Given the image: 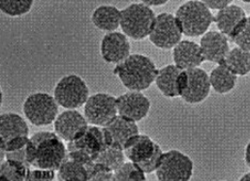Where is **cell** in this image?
Wrapping results in <instances>:
<instances>
[{"label": "cell", "mask_w": 250, "mask_h": 181, "mask_svg": "<svg viewBox=\"0 0 250 181\" xmlns=\"http://www.w3.org/2000/svg\"><path fill=\"white\" fill-rule=\"evenodd\" d=\"M222 63L237 76H247L250 73V52L233 48Z\"/></svg>", "instance_id": "24"}, {"label": "cell", "mask_w": 250, "mask_h": 181, "mask_svg": "<svg viewBox=\"0 0 250 181\" xmlns=\"http://www.w3.org/2000/svg\"><path fill=\"white\" fill-rule=\"evenodd\" d=\"M83 116L90 125L106 127L119 116L117 98L108 93L89 96L83 106Z\"/></svg>", "instance_id": "10"}, {"label": "cell", "mask_w": 250, "mask_h": 181, "mask_svg": "<svg viewBox=\"0 0 250 181\" xmlns=\"http://www.w3.org/2000/svg\"><path fill=\"white\" fill-rule=\"evenodd\" d=\"M108 146L104 127L90 124L82 136L67 143L68 151H83L91 156L94 160Z\"/></svg>", "instance_id": "11"}, {"label": "cell", "mask_w": 250, "mask_h": 181, "mask_svg": "<svg viewBox=\"0 0 250 181\" xmlns=\"http://www.w3.org/2000/svg\"><path fill=\"white\" fill-rule=\"evenodd\" d=\"M212 89L218 94H227L237 85L238 76L223 63L217 64L209 75Z\"/></svg>", "instance_id": "23"}, {"label": "cell", "mask_w": 250, "mask_h": 181, "mask_svg": "<svg viewBox=\"0 0 250 181\" xmlns=\"http://www.w3.org/2000/svg\"><path fill=\"white\" fill-rule=\"evenodd\" d=\"M119 115L131 121L145 120L151 107L150 100L142 91H132L125 93L117 98Z\"/></svg>", "instance_id": "12"}, {"label": "cell", "mask_w": 250, "mask_h": 181, "mask_svg": "<svg viewBox=\"0 0 250 181\" xmlns=\"http://www.w3.org/2000/svg\"><path fill=\"white\" fill-rule=\"evenodd\" d=\"M173 60L183 70L197 68L205 61L200 45L189 40H182L173 49Z\"/></svg>", "instance_id": "18"}, {"label": "cell", "mask_w": 250, "mask_h": 181, "mask_svg": "<svg viewBox=\"0 0 250 181\" xmlns=\"http://www.w3.org/2000/svg\"><path fill=\"white\" fill-rule=\"evenodd\" d=\"M131 45L125 33L114 31L108 32L100 44L102 59L107 63L119 64L126 60L131 54Z\"/></svg>", "instance_id": "15"}, {"label": "cell", "mask_w": 250, "mask_h": 181, "mask_svg": "<svg viewBox=\"0 0 250 181\" xmlns=\"http://www.w3.org/2000/svg\"><path fill=\"white\" fill-rule=\"evenodd\" d=\"M28 141H29L28 136H22V137H18L13 140H10L6 142H0L1 151L6 153V152H13V151L22 149L27 145Z\"/></svg>", "instance_id": "31"}, {"label": "cell", "mask_w": 250, "mask_h": 181, "mask_svg": "<svg viewBox=\"0 0 250 181\" xmlns=\"http://www.w3.org/2000/svg\"><path fill=\"white\" fill-rule=\"evenodd\" d=\"M146 174H145L136 164L128 160V162H125L118 170L114 172V181H146Z\"/></svg>", "instance_id": "29"}, {"label": "cell", "mask_w": 250, "mask_h": 181, "mask_svg": "<svg viewBox=\"0 0 250 181\" xmlns=\"http://www.w3.org/2000/svg\"><path fill=\"white\" fill-rule=\"evenodd\" d=\"M210 10H221L232 4L233 0H201Z\"/></svg>", "instance_id": "34"}, {"label": "cell", "mask_w": 250, "mask_h": 181, "mask_svg": "<svg viewBox=\"0 0 250 181\" xmlns=\"http://www.w3.org/2000/svg\"><path fill=\"white\" fill-rule=\"evenodd\" d=\"M183 69L175 64L162 67L157 74L155 83L163 96L167 98L180 97L179 77Z\"/></svg>", "instance_id": "19"}, {"label": "cell", "mask_w": 250, "mask_h": 181, "mask_svg": "<svg viewBox=\"0 0 250 181\" xmlns=\"http://www.w3.org/2000/svg\"><path fill=\"white\" fill-rule=\"evenodd\" d=\"M59 107L54 96L46 92H36L26 97L22 105V112L31 124L43 127L49 126L57 120Z\"/></svg>", "instance_id": "6"}, {"label": "cell", "mask_w": 250, "mask_h": 181, "mask_svg": "<svg viewBox=\"0 0 250 181\" xmlns=\"http://www.w3.org/2000/svg\"><path fill=\"white\" fill-rule=\"evenodd\" d=\"M67 156V145L56 132H38L29 138L26 158L31 168L58 171Z\"/></svg>", "instance_id": "1"}, {"label": "cell", "mask_w": 250, "mask_h": 181, "mask_svg": "<svg viewBox=\"0 0 250 181\" xmlns=\"http://www.w3.org/2000/svg\"><path fill=\"white\" fill-rule=\"evenodd\" d=\"M108 145L116 148H125L126 142L134 136L140 134L136 121L118 116L111 123L104 127Z\"/></svg>", "instance_id": "17"}, {"label": "cell", "mask_w": 250, "mask_h": 181, "mask_svg": "<svg viewBox=\"0 0 250 181\" xmlns=\"http://www.w3.org/2000/svg\"><path fill=\"white\" fill-rule=\"evenodd\" d=\"M121 28L128 38L141 41L149 36L156 15L150 6L132 3L121 11Z\"/></svg>", "instance_id": "4"}, {"label": "cell", "mask_w": 250, "mask_h": 181, "mask_svg": "<svg viewBox=\"0 0 250 181\" xmlns=\"http://www.w3.org/2000/svg\"><path fill=\"white\" fill-rule=\"evenodd\" d=\"M121 11L116 6L101 5L93 11L91 21L99 30L114 32L121 26Z\"/></svg>", "instance_id": "21"}, {"label": "cell", "mask_w": 250, "mask_h": 181, "mask_svg": "<svg viewBox=\"0 0 250 181\" xmlns=\"http://www.w3.org/2000/svg\"><path fill=\"white\" fill-rule=\"evenodd\" d=\"M193 168V161L187 154L169 150L163 153L155 175L160 181H188L192 178Z\"/></svg>", "instance_id": "9"}, {"label": "cell", "mask_w": 250, "mask_h": 181, "mask_svg": "<svg viewBox=\"0 0 250 181\" xmlns=\"http://www.w3.org/2000/svg\"><path fill=\"white\" fill-rule=\"evenodd\" d=\"M125 157L136 164L145 174L154 173L161 161V146L146 135L138 134L125 144Z\"/></svg>", "instance_id": "3"}, {"label": "cell", "mask_w": 250, "mask_h": 181, "mask_svg": "<svg viewBox=\"0 0 250 181\" xmlns=\"http://www.w3.org/2000/svg\"><path fill=\"white\" fill-rule=\"evenodd\" d=\"M247 17L248 16L242 7L231 4L217 12L214 16V22L218 30L229 38L234 28Z\"/></svg>", "instance_id": "22"}, {"label": "cell", "mask_w": 250, "mask_h": 181, "mask_svg": "<svg viewBox=\"0 0 250 181\" xmlns=\"http://www.w3.org/2000/svg\"><path fill=\"white\" fill-rule=\"evenodd\" d=\"M175 16L188 37L203 36L214 22L210 9L199 0H188L179 7Z\"/></svg>", "instance_id": "5"}, {"label": "cell", "mask_w": 250, "mask_h": 181, "mask_svg": "<svg viewBox=\"0 0 250 181\" xmlns=\"http://www.w3.org/2000/svg\"><path fill=\"white\" fill-rule=\"evenodd\" d=\"M249 22H250V17H249Z\"/></svg>", "instance_id": "39"}, {"label": "cell", "mask_w": 250, "mask_h": 181, "mask_svg": "<svg viewBox=\"0 0 250 181\" xmlns=\"http://www.w3.org/2000/svg\"><path fill=\"white\" fill-rule=\"evenodd\" d=\"M30 169L31 166L28 163L5 159V161L1 163L0 177L2 181H27Z\"/></svg>", "instance_id": "25"}, {"label": "cell", "mask_w": 250, "mask_h": 181, "mask_svg": "<svg viewBox=\"0 0 250 181\" xmlns=\"http://www.w3.org/2000/svg\"><path fill=\"white\" fill-rule=\"evenodd\" d=\"M34 0H0V10L10 17H21L30 12Z\"/></svg>", "instance_id": "28"}, {"label": "cell", "mask_w": 250, "mask_h": 181, "mask_svg": "<svg viewBox=\"0 0 250 181\" xmlns=\"http://www.w3.org/2000/svg\"><path fill=\"white\" fill-rule=\"evenodd\" d=\"M88 181H114V172L94 161L87 169Z\"/></svg>", "instance_id": "30"}, {"label": "cell", "mask_w": 250, "mask_h": 181, "mask_svg": "<svg viewBox=\"0 0 250 181\" xmlns=\"http://www.w3.org/2000/svg\"><path fill=\"white\" fill-rule=\"evenodd\" d=\"M200 47L205 61L220 64L230 52L229 38L220 31H208L201 40Z\"/></svg>", "instance_id": "16"}, {"label": "cell", "mask_w": 250, "mask_h": 181, "mask_svg": "<svg viewBox=\"0 0 250 181\" xmlns=\"http://www.w3.org/2000/svg\"><path fill=\"white\" fill-rule=\"evenodd\" d=\"M28 135L29 127L22 117L15 113H6L1 115L0 142H6L15 138Z\"/></svg>", "instance_id": "20"}, {"label": "cell", "mask_w": 250, "mask_h": 181, "mask_svg": "<svg viewBox=\"0 0 250 181\" xmlns=\"http://www.w3.org/2000/svg\"><path fill=\"white\" fill-rule=\"evenodd\" d=\"M58 180L62 181H88V172L84 165L67 157L58 170Z\"/></svg>", "instance_id": "26"}, {"label": "cell", "mask_w": 250, "mask_h": 181, "mask_svg": "<svg viewBox=\"0 0 250 181\" xmlns=\"http://www.w3.org/2000/svg\"><path fill=\"white\" fill-rule=\"evenodd\" d=\"M143 3L148 5V6H162L169 2V0H142Z\"/></svg>", "instance_id": "35"}, {"label": "cell", "mask_w": 250, "mask_h": 181, "mask_svg": "<svg viewBox=\"0 0 250 181\" xmlns=\"http://www.w3.org/2000/svg\"><path fill=\"white\" fill-rule=\"evenodd\" d=\"M88 125L85 117L80 112L66 110L59 115L54 122V130L63 141L69 142L82 136Z\"/></svg>", "instance_id": "14"}, {"label": "cell", "mask_w": 250, "mask_h": 181, "mask_svg": "<svg viewBox=\"0 0 250 181\" xmlns=\"http://www.w3.org/2000/svg\"><path fill=\"white\" fill-rule=\"evenodd\" d=\"M55 178H56V171H54V170L31 168L28 173L27 181H54Z\"/></svg>", "instance_id": "33"}, {"label": "cell", "mask_w": 250, "mask_h": 181, "mask_svg": "<svg viewBox=\"0 0 250 181\" xmlns=\"http://www.w3.org/2000/svg\"><path fill=\"white\" fill-rule=\"evenodd\" d=\"M158 71L151 59L145 55L134 54L116 65L114 75L127 89L144 91L155 81Z\"/></svg>", "instance_id": "2"}, {"label": "cell", "mask_w": 250, "mask_h": 181, "mask_svg": "<svg viewBox=\"0 0 250 181\" xmlns=\"http://www.w3.org/2000/svg\"><path fill=\"white\" fill-rule=\"evenodd\" d=\"M241 1H243L245 3H250V0H241Z\"/></svg>", "instance_id": "38"}, {"label": "cell", "mask_w": 250, "mask_h": 181, "mask_svg": "<svg viewBox=\"0 0 250 181\" xmlns=\"http://www.w3.org/2000/svg\"><path fill=\"white\" fill-rule=\"evenodd\" d=\"M125 151L123 149L108 146L97 156L95 161L115 172L125 163Z\"/></svg>", "instance_id": "27"}, {"label": "cell", "mask_w": 250, "mask_h": 181, "mask_svg": "<svg viewBox=\"0 0 250 181\" xmlns=\"http://www.w3.org/2000/svg\"><path fill=\"white\" fill-rule=\"evenodd\" d=\"M231 41L241 49L250 52V24L249 22V17L248 22L246 23L244 28L235 37H233Z\"/></svg>", "instance_id": "32"}, {"label": "cell", "mask_w": 250, "mask_h": 181, "mask_svg": "<svg viewBox=\"0 0 250 181\" xmlns=\"http://www.w3.org/2000/svg\"><path fill=\"white\" fill-rule=\"evenodd\" d=\"M54 97L61 107L67 110H76L84 106L89 98V89L80 76L68 75L57 83Z\"/></svg>", "instance_id": "7"}, {"label": "cell", "mask_w": 250, "mask_h": 181, "mask_svg": "<svg viewBox=\"0 0 250 181\" xmlns=\"http://www.w3.org/2000/svg\"><path fill=\"white\" fill-rule=\"evenodd\" d=\"M188 81L187 88L181 98L188 104H199L204 102L209 95L211 84L208 73L199 67L187 70Z\"/></svg>", "instance_id": "13"}, {"label": "cell", "mask_w": 250, "mask_h": 181, "mask_svg": "<svg viewBox=\"0 0 250 181\" xmlns=\"http://www.w3.org/2000/svg\"><path fill=\"white\" fill-rule=\"evenodd\" d=\"M240 181H250V173H248V174H246V175H244V176L240 179Z\"/></svg>", "instance_id": "37"}, {"label": "cell", "mask_w": 250, "mask_h": 181, "mask_svg": "<svg viewBox=\"0 0 250 181\" xmlns=\"http://www.w3.org/2000/svg\"><path fill=\"white\" fill-rule=\"evenodd\" d=\"M183 35V30L176 16L164 12L156 16L148 38L156 48L171 50L182 41Z\"/></svg>", "instance_id": "8"}, {"label": "cell", "mask_w": 250, "mask_h": 181, "mask_svg": "<svg viewBox=\"0 0 250 181\" xmlns=\"http://www.w3.org/2000/svg\"><path fill=\"white\" fill-rule=\"evenodd\" d=\"M245 161H246V164L250 168V141L247 144V146H246V150H245Z\"/></svg>", "instance_id": "36"}]
</instances>
